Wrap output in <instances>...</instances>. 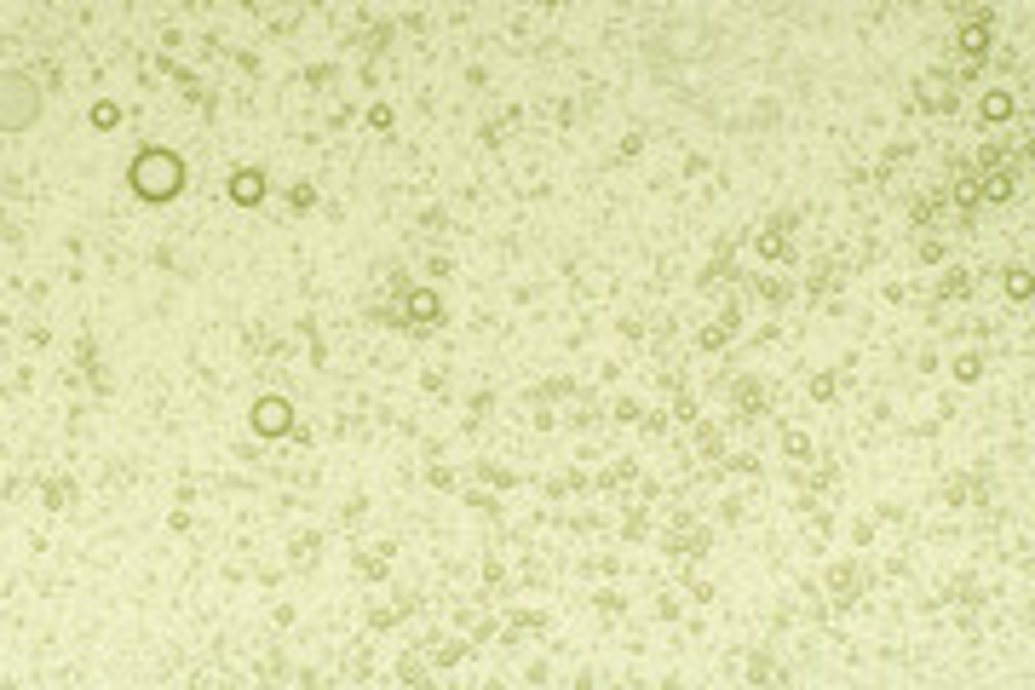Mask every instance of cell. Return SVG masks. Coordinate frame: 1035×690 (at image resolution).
I'll return each mask as SVG.
<instances>
[{
	"label": "cell",
	"mask_w": 1035,
	"mask_h": 690,
	"mask_svg": "<svg viewBox=\"0 0 1035 690\" xmlns=\"http://www.w3.org/2000/svg\"><path fill=\"white\" fill-rule=\"evenodd\" d=\"M179 184H184L179 156H167V150H144V156L133 161V190H138V196H150V202H167V196H173Z\"/></svg>",
	"instance_id": "6da1fadb"
},
{
	"label": "cell",
	"mask_w": 1035,
	"mask_h": 690,
	"mask_svg": "<svg viewBox=\"0 0 1035 690\" xmlns=\"http://www.w3.org/2000/svg\"><path fill=\"white\" fill-rule=\"evenodd\" d=\"M288 420H294V414H288L282 397H259V403H253V426H259V432H288Z\"/></svg>",
	"instance_id": "7a4b0ae2"
},
{
	"label": "cell",
	"mask_w": 1035,
	"mask_h": 690,
	"mask_svg": "<svg viewBox=\"0 0 1035 690\" xmlns=\"http://www.w3.org/2000/svg\"><path fill=\"white\" fill-rule=\"evenodd\" d=\"M230 196H236L242 207H253L259 196H265V179H259V173L248 167V173H236V179H230Z\"/></svg>",
	"instance_id": "3957f363"
}]
</instances>
